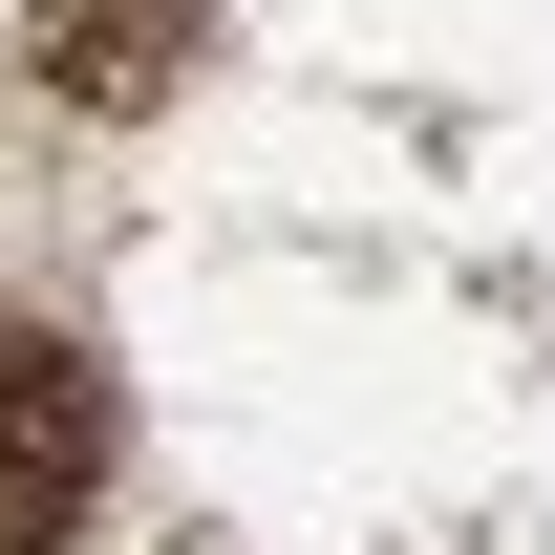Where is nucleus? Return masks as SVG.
Segmentation results:
<instances>
[{"mask_svg":"<svg viewBox=\"0 0 555 555\" xmlns=\"http://www.w3.org/2000/svg\"><path fill=\"white\" fill-rule=\"evenodd\" d=\"M193 43H214V0H22V65L65 107H171Z\"/></svg>","mask_w":555,"mask_h":555,"instance_id":"f03ea898","label":"nucleus"},{"mask_svg":"<svg viewBox=\"0 0 555 555\" xmlns=\"http://www.w3.org/2000/svg\"><path fill=\"white\" fill-rule=\"evenodd\" d=\"M107 491V363L65 321H0V555H65Z\"/></svg>","mask_w":555,"mask_h":555,"instance_id":"f257e3e1","label":"nucleus"}]
</instances>
